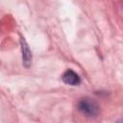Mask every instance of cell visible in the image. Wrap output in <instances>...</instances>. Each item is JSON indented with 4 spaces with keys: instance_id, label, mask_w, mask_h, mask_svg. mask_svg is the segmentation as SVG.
<instances>
[{
    "instance_id": "cell-3",
    "label": "cell",
    "mask_w": 123,
    "mask_h": 123,
    "mask_svg": "<svg viewBox=\"0 0 123 123\" xmlns=\"http://www.w3.org/2000/svg\"><path fill=\"white\" fill-rule=\"evenodd\" d=\"M21 49H22V59H23V63L25 64L26 67H28L31 64L32 62V54L29 49V46L25 39L21 37Z\"/></svg>"
},
{
    "instance_id": "cell-2",
    "label": "cell",
    "mask_w": 123,
    "mask_h": 123,
    "mask_svg": "<svg viewBox=\"0 0 123 123\" xmlns=\"http://www.w3.org/2000/svg\"><path fill=\"white\" fill-rule=\"evenodd\" d=\"M62 82L64 84L69 85V86H78L81 83V79H80L79 75L71 69L66 70L62 74Z\"/></svg>"
},
{
    "instance_id": "cell-1",
    "label": "cell",
    "mask_w": 123,
    "mask_h": 123,
    "mask_svg": "<svg viewBox=\"0 0 123 123\" xmlns=\"http://www.w3.org/2000/svg\"><path fill=\"white\" fill-rule=\"evenodd\" d=\"M78 109L81 112H83L85 115L88 117H95L99 114L100 108L98 103L88 97L83 98L78 103Z\"/></svg>"
},
{
    "instance_id": "cell-4",
    "label": "cell",
    "mask_w": 123,
    "mask_h": 123,
    "mask_svg": "<svg viewBox=\"0 0 123 123\" xmlns=\"http://www.w3.org/2000/svg\"><path fill=\"white\" fill-rule=\"evenodd\" d=\"M117 123H120V122H117Z\"/></svg>"
}]
</instances>
